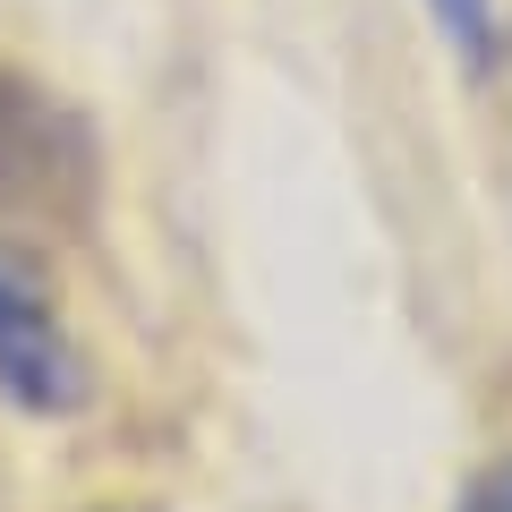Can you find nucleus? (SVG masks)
<instances>
[{
    "label": "nucleus",
    "instance_id": "obj_1",
    "mask_svg": "<svg viewBox=\"0 0 512 512\" xmlns=\"http://www.w3.org/2000/svg\"><path fill=\"white\" fill-rule=\"evenodd\" d=\"M103 180V146L77 103L0 69V214L18 222H77Z\"/></svg>",
    "mask_w": 512,
    "mask_h": 512
},
{
    "label": "nucleus",
    "instance_id": "obj_2",
    "mask_svg": "<svg viewBox=\"0 0 512 512\" xmlns=\"http://www.w3.org/2000/svg\"><path fill=\"white\" fill-rule=\"evenodd\" d=\"M0 402L26 419H77L94 402V367L52 308V282L0 248Z\"/></svg>",
    "mask_w": 512,
    "mask_h": 512
},
{
    "label": "nucleus",
    "instance_id": "obj_3",
    "mask_svg": "<svg viewBox=\"0 0 512 512\" xmlns=\"http://www.w3.org/2000/svg\"><path fill=\"white\" fill-rule=\"evenodd\" d=\"M419 9H427V26L461 52L470 77H487L495 60H512V35L495 26V0H419Z\"/></svg>",
    "mask_w": 512,
    "mask_h": 512
},
{
    "label": "nucleus",
    "instance_id": "obj_4",
    "mask_svg": "<svg viewBox=\"0 0 512 512\" xmlns=\"http://www.w3.org/2000/svg\"><path fill=\"white\" fill-rule=\"evenodd\" d=\"M453 512H512V453H495L487 470H470V487L453 495Z\"/></svg>",
    "mask_w": 512,
    "mask_h": 512
},
{
    "label": "nucleus",
    "instance_id": "obj_5",
    "mask_svg": "<svg viewBox=\"0 0 512 512\" xmlns=\"http://www.w3.org/2000/svg\"><path fill=\"white\" fill-rule=\"evenodd\" d=\"M94 512H154V504H94Z\"/></svg>",
    "mask_w": 512,
    "mask_h": 512
}]
</instances>
